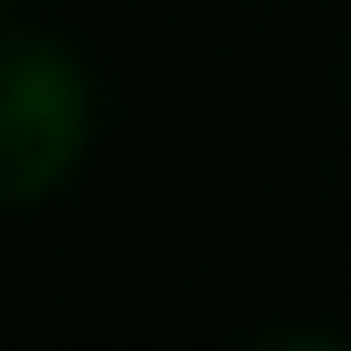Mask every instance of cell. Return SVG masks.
Segmentation results:
<instances>
[{
	"label": "cell",
	"instance_id": "1",
	"mask_svg": "<svg viewBox=\"0 0 351 351\" xmlns=\"http://www.w3.org/2000/svg\"><path fill=\"white\" fill-rule=\"evenodd\" d=\"M86 151V72L51 36H0V201L22 208L65 186Z\"/></svg>",
	"mask_w": 351,
	"mask_h": 351
}]
</instances>
